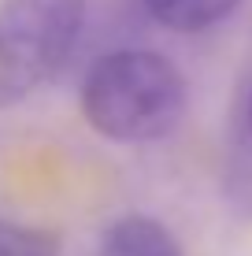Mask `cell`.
<instances>
[{
    "label": "cell",
    "instance_id": "6da1fadb",
    "mask_svg": "<svg viewBox=\"0 0 252 256\" xmlns=\"http://www.w3.org/2000/svg\"><path fill=\"white\" fill-rule=\"evenodd\" d=\"M82 119L119 145H145L175 134L189 108V82L163 52L119 48L82 78Z\"/></svg>",
    "mask_w": 252,
    "mask_h": 256
},
{
    "label": "cell",
    "instance_id": "7a4b0ae2",
    "mask_svg": "<svg viewBox=\"0 0 252 256\" xmlns=\"http://www.w3.org/2000/svg\"><path fill=\"white\" fill-rule=\"evenodd\" d=\"M85 0H4L0 4V108L26 100L78 48Z\"/></svg>",
    "mask_w": 252,
    "mask_h": 256
},
{
    "label": "cell",
    "instance_id": "3957f363",
    "mask_svg": "<svg viewBox=\"0 0 252 256\" xmlns=\"http://www.w3.org/2000/svg\"><path fill=\"white\" fill-rule=\"evenodd\" d=\"M97 256H186V252H182V242L160 219L130 212V216H119L104 226Z\"/></svg>",
    "mask_w": 252,
    "mask_h": 256
},
{
    "label": "cell",
    "instance_id": "277c9868",
    "mask_svg": "<svg viewBox=\"0 0 252 256\" xmlns=\"http://www.w3.org/2000/svg\"><path fill=\"white\" fill-rule=\"evenodd\" d=\"M152 22L167 26L175 34H197L208 26L230 19L241 8V0H141Z\"/></svg>",
    "mask_w": 252,
    "mask_h": 256
},
{
    "label": "cell",
    "instance_id": "5b68a950",
    "mask_svg": "<svg viewBox=\"0 0 252 256\" xmlns=\"http://www.w3.org/2000/svg\"><path fill=\"white\" fill-rule=\"evenodd\" d=\"M59 252H63V242L56 230L0 216V256H59Z\"/></svg>",
    "mask_w": 252,
    "mask_h": 256
},
{
    "label": "cell",
    "instance_id": "8992f818",
    "mask_svg": "<svg viewBox=\"0 0 252 256\" xmlns=\"http://www.w3.org/2000/svg\"><path fill=\"white\" fill-rule=\"evenodd\" d=\"M223 190H227V200L238 216H252V130L249 126L238 138V145L230 148Z\"/></svg>",
    "mask_w": 252,
    "mask_h": 256
},
{
    "label": "cell",
    "instance_id": "52a82bcc",
    "mask_svg": "<svg viewBox=\"0 0 252 256\" xmlns=\"http://www.w3.org/2000/svg\"><path fill=\"white\" fill-rule=\"evenodd\" d=\"M245 126L252 130V90H249V100H245Z\"/></svg>",
    "mask_w": 252,
    "mask_h": 256
}]
</instances>
